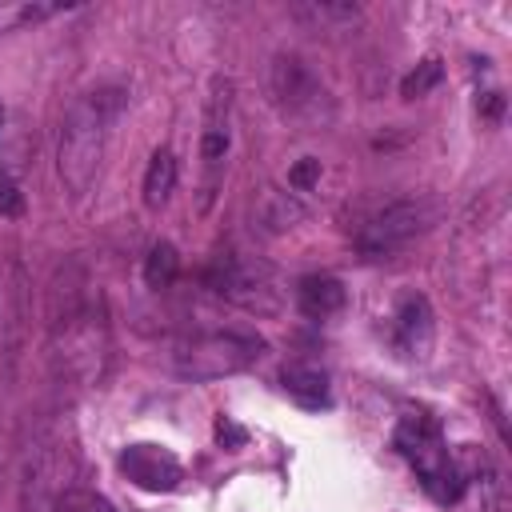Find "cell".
<instances>
[{
    "label": "cell",
    "instance_id": "1",
    "mask_svg": "<svg viewBox=\"0 0 512 512\" xmlns=\"http://www.w3.org/2000/svg\"><path fill=\"white\" fill-rule=\"evenodd\" d=\"M124 104H128L124 88L100 84V88L76 96L72 108L64 112L60 140H56V172H60V184L72 196H84L92 188V180L100 176L108 136H112V124L120 120Z\"/></svg>",
    "mask_w": 512,
    "mask_h": 512
},
{
    "label": "cell",
    "instance_id": "2",
    "mask_svg": "<svg viewBox=\"0 0 512 512\" xmlns=\"http://www.w3.org/2000/svg\"><path fill=\"white\" fill-rule=\"evenodd\" d=\"M392 444H396V452L412 464V472L420 476V488H424L436 504H456V500H460L464 476H460L456 460L448 456V448H444L440 428H436L432 416L408 412V416L396 424Z\"/></svg>",
    "mask_w": 512,
    "mask_h": 512
},
{
    "label": "cell",
    "instance_id": "3",
    "mask_svg": "<svg viewBox=\"0 0 512 512\" xmlns=\"http://www.w3.org/2000/svg\"><path fill=\"white\" fill-rule=\"evenodd\" d=\"M264 340L256 332H200L176 344L172 352V372L204 384V380H220V376H236L244 368H252L264 356Z\"/></svg>",
    "mask_w": 512,
    "mask_h": 512
},
{
    "label": "cell",
    "instance_id": "4",
    "mask_svg": "<svg viewBox=\"0 0 512 512\" xmlns=\"http://www.w3.org/2000/svg\"><path fill=\"white\" fill-rule=\"evenodd\" d=\"M268 92H272V104L296 120V124H324L332 120V96L324 88V80L296 56V52H276L272 56V68H268Z\"/></svg>",
    "mask_w": 512,
    "mask_h": 512
},
{
    "label": "cell",
    "instance_id": "5",
    "mask_svg": "<svg viewBox=\"0 0 512 512\" xmlns=\"http://www.w3.org/2000/svg\"><path fill=\"white\" fill-rule=\"evenodd\" d=\"M204 284H208L220 300H228V304H236V308H244V312H256V316H276V312L284 308V288H280L276 272H272L268 264H260V260L220 256V260L204 272Z\"/></svg>",
    "mask_w": 512,
    "mask_h": 512
},
{
    "label": "cell",
    "instance_id": "6",
    "mask_svg": "<svg viewBox=\"0 0 512 512\" xmlns=\"http://www.w3.org/2000/svg\"><path fill=\"white\" fill-rule=\"evenodd\" d=\"M432 220V208L424 200H396L380 212H372L364 224L352 232V248L360 256H392L408 240H416Z\"/></svg>",
    "mask_w": 512,
    "mask_h": 512
},
{
    "label": "cell",
    "instance_id": "7",
    "mask_svg": "<svg viewBox=\"0 0 512 512\" xmlns=\"http://www.w3.org/2000/svg\"><path fill=\"white\" fill-rule=\"evenodd\" d=\"M232 148V84L224 76H212L208 100H204V132H200V160H204V208L212 204V188L220 180L224 156Z\"/></svg>",
    "mask_w": 512,
    "mask_h": 512
},
{
    "label": "cell",
    "instance_id": "8",
    "mask_svg": "<svg viewBox=\"0 0 512 512\" xmlns=\"http://www.w3.org/2000/svg\"><path fill=\"white\" fill-rule=\"evenodd\" d=\"M68 492V452L60 444H36L24 468V512H60Z\"/></svg>",
    "mask_w": 512,
    "mask_h": 512
},
{
    "label": "cell",
    "instance_id": "9",
    "mask_svg": "<svg viewBox=\"0 0 512 512\" xmlns=\"http://www.w3.org/2000/svg\"><path fill=\"white\" fill-rule=\"evenodd\" d=\"M116 464L144 492H172L184 480V464L164 444H128Z\"/></svg>",
    "mask_w": 512,
    "mask_h": 512
},
{
    "label": "cell",
    "instance_id": "10",
    "mask_svg": "<svg viewBox=\"0 0 512 512\" xmlns=\"http://www.w3.org/2000/svg\"><path fill=\"white\" fill-rule=\"evenodd\" d=\"M28 332V272L12 256L0 268V352H16Z\"/></svg>",
    "mask_w": 512,
    "mask_h": 512
},
{
    "label": "cell",
    "instance_id": "11",
    "mask_svg": "<svg viewBox=\"0 0 512 512\" xmlns=\"http://www.w3.org/2000/svg\"><path fill=\"white\" fill-rule=\"evenodd\" d=\"M388 340L400 356H424L432 340V308L420 292H404L388 320Z\"/></svg>",
    "mask_w": 512,
    "mask_h": 512
},
{
    "label": "cell",
    "instance_id": "12",
    "mask_svg": "<svg viewBox=\"0 0 512 512\" xmlns=\"http://www.w3.org/2000/svg\"><path fill=\"white\" fill-rule=\"evenodd\" d=\"M344 304H348V292H344V284H340L336 276L312 272V276H304V280L296 284V308H300L304 316H312V320H328V316H336Z\"/></svg>",
    "mask_w": 512,
    "mask_h": 512
},
{
    "label": "cell",
    "instance_id": "13",
    "mask_svg": "<svg viewBox=\"0 0 512 512\" xmlns=\"http://www.w3.org/2000/svg\"><path fill=\"white\" fill-rule=\"evenodd\" d=\"M280 388L288 392V400H296L300 408L316 412V408H328L332 404V392H328V376L312 364H288L280 372Z\"/></svg>",
    "mask_w": 512,
    "mask_h": 512
},
{
    "label": "cell",
    "instance_id": "14",
    "mask_svg": "<svg viewBox=\"0 0 512 512\" xmlns=\"http://www.w3.org/2000/svg\"><path fill=\"white\" fill-rule=\"evenodd\" d=\"M252 216H256V224L264 232H288V228H296L304 220V204H300L296 192L264 188L260 200H256V208H252Z\"/></svg>",
    "mask_w": 512,
    "mask_h": 512
},
{
    "label": "cell",
    "instance_id": "15",
    "mask_svg": "<svg viewBox=\"0 0 512 512\" xmlns=\"http://www.w3.org/2000/svg\"><path fill=\"white\" fill-rule=\"evenodd\" d=\"M140 192H144L148 208H164L172 200V192H176V156H172V148H156L152 152V160L144 168V188Z\"/></svg>",
    "mask_w": 512,
    "mask_h": 512
},
{
    "label": "cell",
    "instance_id": "16",
    "mask_svg": "<svg viewBox=\"0 0 512 512\" xmlns=\"http://www.w3.org/2000/svg\"><path fill=\"white\" fill-rule=\"evenodd\" d=\"M292 16L312 24V28H344V24L360 20V4H348V0H304V4L292 8Z\"/></svg>",
    "mask_w": 512,
    "mask_h": 512
},
{
    "label": "cell",
    "instance_id": "17",
    "mask_svg": "<svg viewBox=\"0 0 512 512\" xmlns=\"http://www.w3.org/2000/svg\"><path fill=\"white\" fill-rule=\"evenodd\" d=\"M176 276H180V252H176L168 240L152 244L148 256H144V280H148V288L164 292V288L176 284Z\"/></svg>",
    "mask_w": 512,
    "mask_h": 512
},
{
    "label": "cell",
    "instance_id": "18",
    "mask_svg": "<svg viewBox=\"0 0 512 512\" xmlns=\"http://www.w3.org/2000/svg\"><path fill=\"white\" fill-rule=\"evenodd\" d=\"M440 80H444V64H440L436 56H428V60H420V64L400 80V96H404V100H420V96H428Z\"/></svg>",
    "mask_w": 512,
    "mask_h": 512
},
{
    "label": "cell",
    "instance_id": "19",
    "mask_svg": "<svg viewBox=\"0 0 512 512\" xmlns=\"http://www.w3.org/2000/svg\"><path fill=\"white\" fill-rule=\"evenodd\" d=\"M64 12V4H12V8H0V32H12V28H24V24H36V20H48Z\"/></svg>",
    "mask_w": 512,
    "mask_h": 512
},
{
    "label": "cell",
    "instance_id": "20",
    "mask_svg": "<svg viewBox=\"0 0 512 512\" xmlns=\"http://www.w3.org/2000/svg\"><path fill=\"white\" fill-rule=\"evenodd\" d=\"M320 184V160L316 156H304V160H296L292 168H288V188L300 196V192H312Z\"/></svg>",
    "mask_w": 512,
    "mask_h": 512
},
{
    "label": "cell",
    "instance_id": "21",
    "mask_svg": "<svg viewBox=\"0 0 512 512\" xmlns=\"http://www.w3.org/2000/svg\"><path fill=\"white\" fill-rule=\"evenodd\" d=\"M24 212V192L16 176H0V216H20Z\"/></svg>",
    "mask_w": 512,
    "mask_h": 512
},
{
    "label": "cell",
    "instance_id": "22",
    "mask_svg": "<svg viewBox=\"0 0 512 512\" xmlns=\"http://www.w3.org/2000/svg\"><path fill=\"white\" fill-rule=\"evenodd\" d=\"M60 512H112V504L108 500H100V496H88V492H68L64 500H60Z\"/></svg>",
    "mask_w": 512,
    "mask_h": 512
},
{
    "label": "cell",
    "instance_id": "23",
    "mask_svg": "<svg viewBox=\"0 0 512 512\" xmlns=\"http://www.w3.org/2000/svg\"><path fill=\"white\" fill-rule=\"evenodd\" d=\"M480 112H484L488 120H500V112H504V96H500V92H488V96L480 100Z\"/></svg>",
    "mask_w": 512,
    "mask_h": 512
},
{
    "label": "cell",
    "instance_id": "24",
    "mask_svg": "<svg viewBox=\"0 0 512 512\" xmlns=\"http://www.w3.org/2000/svg\"><path fill=\"white\" fill-rule=\"evenodd\" d=\"M0 132H4V104H0Z\"/></svg>",
    "mask_w": 512,
    "mask_h": 512
}]
</instances>
